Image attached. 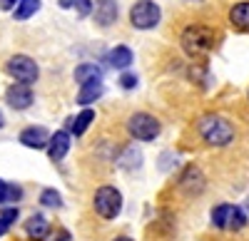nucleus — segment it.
<instances>
[{
  "label": "nucleus",
  "mask_w": 249,
  "mask_h": 241,
  "mask_svg": "<svg viewBox=\"0 0 249 241\" xmlns=\"http://www.w3.org/2000/svg\"><path fill=\"white\" fill-rule=\"evenodd\" d=\"M197 129L202 134V139L210 147H227L234 139V127L230 119H224L219 114H204L199 122H197Z\"/></svg>",
  "instance_id": "f257e3e1"
},
{
  "label": "nucleus",
  "mask_w": 249,
  "mask_h": 241,
  "mask_svg": "<svg viewBox=\"0 0 249 241\" xmlns=\"http://www.w3.org/2000/svg\"><path fill=\"white\" fill-rule=\"evenodd\" d=\"M214 48V30L207 25H190L182 32V50L190 57H202Z\"/></svg>",
  "instance_id": "f03ea898"
},
{
  "label": "nucleus",
  "mask_w": 249,
  "mask_h": 241,
  "mask_svg": "<svg viewBox=\"0 0 249 241\" xmlns=\"http://www.w3.org/2000/svg\"><path fill=\"white\" fill-rule=\"evenodd\" d=\"M92 204H95V211H97L102 219H115V216H120V211H122V194H120L115 187L105 184V187H100V189L95 192Z\"/></svg>",
  "instance_id": "7ed1b4c3"
},
{
  "label": "nucleus",
  "mask_w": 249,
  "mask_h": 241,
  "mask_svg": "<svg viewBox=\"0 0 249 241\" xmlns=\"http://www.w3.org/2000/svg\"><path fill=\"white\" fill-rule=\"evenodd\" d=\"M160 17H162V10L152 0H137L130 8V23L137 30H152L160 23Z\"/></svg>",
  "instance_id": "20e7f679"
},
{
  "label": "nucleus",
  "mask_w": 249,
  "mask_h": 241,
  "mask_svg": "<svg viewBox=\"0 0 249 241\" xmlns=\"http://www.w3.org/2000/svg\"><path fill=\"white\" fill-rule=\"evenodd\" d=\"M5 72L15 80V82H20V85H33L35 80H37V75H40L35 60L28 57V55H15V57H10L8 63H5Z\"/></svg>",
  "instance_id": "39448f33"
},
{
  "label": "nucleus",
  "mask_w": 249,
  "mask_h": 241,
  "mask_svg": "<svg viewBox=\"0 0 249 241\" xmlns=\"http://www.w3.org/2000/svg\"><path fill=\"white\" fill-rule=\"evenodd\" d=\"M127 132L140 142H152L160 137V122L147 112H135L127 119Z\"/></svg>",
  "instance_id": "423d86ee"
},
{
  "label": "nucleus",
  "mask_w": 249,
  "mask_h": 241,
  "mask_svg": "<svg viewBox=\"0 0 249 241\" xmlns=\"http://www.w3.org/2000/svg\"><path fill=\"white\" fill-rule=\"evenodd\" d=\"M5 99H8V105H10L13 110H28V107L33 105L35 95H33V90H30L28 85H20V82H15L13 87H8Z\"/></svg>",
  "instance_id": "0eeeda50"
},
{
  "label": "nucleus",
  "mask_w": 249,
  "mask_h": 241,
  "mask_svg": "<svg viewBox=\"0 0 249 241\" xmlns=\"http://www.w3.org/2000/svg\"><path fill=\"white\" fill-rule=\"evenodd\" d=\"M92 15H95V23L97 25L110 28L115 20H117V3H115V0H95Z\"/></svg>",
  "instance_id": "6e6552de"
},
{
  "label": "nucleus",
  "mask_w": 249,
  "mask_h": 241,
  "mask_svg": "<svg viewBox=\"0 0 249 241\" xmlns=\"http://www.w3.org/2000/svg\"><path fill=\"white\" fill-rule=\"evenodd\" d=\"M20 142H23L25 147H30V149H43L50 142V132L45 127H25L23 132H20Z\"/></svg>",
  "instance_id": "1a4fd4ad"
},
{
  "label": "nucleus",
  "mask_w": 249,
  "mask_h": 241,
  "mask_svg": "<svg viewBox=\"0 0 249 241\" xmlns=\"http://www.w3.org/2000/svg\"><path fill=\"white\" fill-rule=\"evenodd\" d=\"M70 152V134L68 132H55L50 134V142H48V157L53 159V162H60L62 157H65Z\"/></svg>",
  "instance_id": "9d476101"
},
{
  "label": "nucleus",
  "mask_w": 249,
  "mask_h": 241,
  "mask_svg": "<svg viewBox=\"0 0 249 241\" xmlns=\"http://www.w3.org/2000/svg\"><path fill=\"white\" fill-rule=\"evenodd\" d=\"M179 187H182L184 192H190V194H199V192L204 189V177H202V172H199L197 167H187L184 174H182V179H179Z\"/></svg>",
  "instance_id": "9b49d317"
},
{
  "label": "nucleus",
  "mask_w": 249,
  "mask_h": 241,
  "mask_svg": "<svg viewBox=\"0 0 249 241\" xmlns=\"http://www.w3.org/2000/svg\"><path fill=\"white\" fill-rule=\"evenodd\" d=\"M25 234L35 241H43L48 234H50V224L43 214H33L28 222H25Z\"/></svg>",
  "instance_id": "f8f14e48"
},
{
  "label": "nucleus",
  "mask_w": 249,
  "mask_h": 241,
  "mask_svg": "<svg viewBox=\"0 0 249 241\" xmlns=\"http://www.w3.org/2000/svg\"><path fill=\"white\" fill-rule=\"evenodd\" d=\"M102 95H105V87H102V80H90V82L80 85L77 102H80V105H92L95 99H100Z\"/></svg>",
  "instance_id": "ddd939ff"
},
{
  "label": "nucleus",
  "mask_w": 249,
  "mask_h": 241,
  "mask_svg": "<svg viewBox=\"0 0 249 241\" xmlns=\"http://www.w3.org/2000/svg\"><path fill=\"white\" fill-rule=\"evenodd\" d=\"M107 63H110V67H115V70H127V67L132 65V50H130L127 45L112 48V50L107 52Z\"/></svg>",
  "instance_id": "4468645a"
},
{
  "label": "nucleus",
  "mask_w": 249,
  "mask_h": 241,
  "mask_svg": "<svg viewBox=\"0 0 249 241\" xmlns=\"http://www.w3.org/2000/svg\"><path fill=\"white\" fill-rule=\"evenodd\" d=\"M230 23L242 30V32H249V3H237L232 10H230Z\"/></svg>",
  "instance_id": "2eb2a0df"
},
{
  "label": "nucleus",
  "mask_w": 249,
  "mask_h": 241,
  "mask_svg": "<svg viewBox=\"0 0 249 241\" xmlns=\"http://www.w3.org/2000/svg\"><path fill=\"white\" fill-rule=\"evenodd\" d=\"M75 80L80 85L90 82V80H102V70L97 65H92V63H82V65L75 67Z\"/></svg>",
  "instance_id": "dca6fc26"
},
{
  "label": "nucleus",
  "mask_w": 249,
  "mask_h": 241,
  "mask_svg": "<svg viewBox=\"0 0 249 241\" xmlns=\"http://www.w3.org/2000/svg\"><path fill=\"white\" fill-rule=\"evenodd\" d=\"M13 10H15V15H13L15 20H28L40 10V0H18V5Z\"/></svg>",
  "instance_id": "f3484780"
},
{
  "label": "nucleus",
  "mask_w": 249,
  "mask_h": 241,
  "mask_svg": "<svg viewBox=\"0 0 249 241\" xmlns=\"http://www.w3.org/2000/svg\"><path fill=\"white\" fill-rule=\"evenodd\" d=\"M92 119H95V112H92V110H82V112L72 119V122H70V125H72V127H70V129H72V134H75V137L85 134V129L92 125Z\"/></svg>",
  "instance_id": "a211bd4d"
},
{
  "label": "nucleus",
  "mask_w": 249,
  "mask_h": 241,
  "mask_svg": "<svg viewBox=\"0 0 249 241\" xmlns=\"http://www.w3.org/2000/svg\"><path fill=\"white\" fill-rule=\"evenodd\" d=\"M230 211H232V204H219L212 209V224L217 229H227V222H230Z\"/></svg>",
  "instance_id": "6ab92c4d"
},
{
  "label": "nucleus",
  "mask_w": 249,
  "mask_h": 241,
  "mask_svg": "<svg viewBox=\"0 0 249 241\" xmlns=\"http://www.w3.org/2000/svg\"><path fill=\"white\" fill-rule=\"evenodd\" d=\"M247 226V214L242 207H232L230 211V222H227V229H232V231H242Z\"/></svg>",
  "instance_id": "aec40b11"
},
{
  "label": "nucleus",
  "mask_w": 249,
  "mask_h": 241,
  "mask_svg": "<svg viewBox=\"0 0 249 241\" xmlns=\"http://www.w3.org/2000/svg\"><path fill=\"white\" fill-rule=\"evenodd\" d=\"M60 8H75L80 13V17H85L92 13V0H57Z\"/></svg>",
  "instance_id": "412c9836"
},
{
  "label": "nucleus",
  "mask_w": 249,
  "mask_h": 241,
  "mask_svg": "<svg viewBox=\"0 0 249 241\" xmlns=\"http://www.w3.org/2000/svg\"><path fill=\"white\" fill-rule=\"evenodd\" d=\"M40 204L48 207V209H60L62 207V196L55 189H43V194H40Z\"/></svg>",
  "instance_id": "4be33fe9"
},
{
  "label": "nucleus",
  "mask_w": 249,
  "mask_h": 241,
  "mask_svg": "<svg viewBox=\"0 0 249 241\" xmlns=\"http://www.w3.org/2000/svg\"><path fill=\"white\" fill-rule=\"evenodd\" d=\"M124 154H127V157H124L122 162H120L122 167H137V164L142 162V157H140V152H137V149H127Z\"/></svg>",
  "instance_id": "5701e85b"
},
{
  "label": "nucleus",
  "mask_w": 249,
  "mask_h": 241,
  "mask_svg": "<svg viewBox=\"0 0 249 241\" xmlns=\"http://www.w3.org/2000/svg\"><path fill=\"white\" fill-rule=\"evenodd\" d=\"M120 87H124V90H135V87H137V75H132V72H122V77H120Z\"/></svg>",
  "instance_id": "b1692460"
},
{
  "label": "nucleus",
  "mask_w": 249,
  "mask_h": 241,
  "mask_svg": "<svg viewBox=\"0 0 249 241\" xmlns=\"http://www.w3.org/2000/svg\"><path fill=\"white\" fill-rule=\"evenodd\" d=\"M0 219H5L8 224H13L18 219V207H5L3 211H0Z\"/></svg>",
  "instance_id": "393cba45"
},
{
  "label": "nucleus",
  "mask_w": 249,
  "mask_h": 241,
  "mask_svg": "<svg viewBox=\"0 0 249 241\" xmlns=\"http://www.w3.org/2000/svg\"><path fill=\"white\" fill-rule=\"evenodd\" d=\"M18 199H23V189L18 184H8V202H18Z\"/></svg>",
  "instance_id": "a878e982"
},
{
  "label": "nucleus",
  "mask_w": 249,
  "mask_h": 241,
  "mask_svg": "<svg viewBox=\"0 0 249 241\" xmlns=\"http://www.w3.org/2000/svg\"><path fill=\"white\" fill-rule=\"evenodd\" d=\"M50 241H70V231H65V229H57V231H55V236H53Z\"/></svg>",
  "instance_id": "bb28decb"
},
{
  "label": "nucleus",
  "mask_w": 249,
  "mask_h": 241,
  "mask_svg": "<svg viewBox=\"0 0 249 241\" xmlns=\"http://www.w3.org/2000/svg\"><path fill=\"white\" fill-rule=\"evenodd\" d=\"M8 202V184L0 179V204H5Z\"/></svg>",
  "instance_id": "cd10ccee"
},
{
  "label": "nucleus",
  "mask_w": 249,
  "mask_h": 241,
  "mask_svg": "<svg viewBox=\"0 0 249 241\" xmlns=\"http://www.w3.org/2000/svg\"><path fill=\"white\" fill-rule=\"evenodd\" d=\"M18 5V0H0V10H13Z\"/></svg>",
  "instance_id": "c85d7f7f"
},
{
  "label": "nucleus",
  "mask_w": 249,
  "mask_h": 241,
  "mask_svg": "<svg viewBox=\"0 0 249 241\" xmlns=\"http://www.w3.org/2000/svg\"><path fill=\"white\" fill-rule=\"evenodd\" d=\"M8 229H10V224L5 222V219H0V236H5V234H8Z\"/></svg>",
  "instance_id": "c756f323"
},
{
  "label": "nucleus",
  "mask_w": 249,
  "mask_h": 241,
  "mask_svg": "<svg viewBox=\"0 0 249 241\" xmlns=\"http://www.w3.org/2000/svg\"><path fill=\"white\" fill-rule=\"evenodd\" d=\"M115 241H135V239H130V236H117Z\"/></svg>",
  "instance_id": "7c9ffc66"
},
{
  "label": "nucleus",
  "mask_w": 249,
  "mask_h": 241,
  "mask_svg": "<svg viewBox=\"0 0 249 241\" xmlns=\"http://www.w3.org/2000/svg\"><path fill=\"white\" fill-rule=\"evenodd\" d=\"M0 127H5V117H3V112H0Z\"/></svg>",
  "instance_id": "2f4dec72"
},
{
  "label": "nucleus",
  "mask_w": 249,
  "mask_h": 241,
  "mask_svg": "<svg viewBox=\"0 0 249 241\" xmlns=\"http://www.w3.org/2000/svg\"><path fill=\"white\" fill-rule=\"evenodd\" d=\"M187 3H202V0H187Z\"/></svg>",
  "instance_id": "473e14b6"
}]
</instances>
